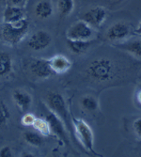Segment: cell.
I'll list each match as a JSON object with an SVG mask.
<instances>
[{
  "mask_svg": "<svg viewBox=\"0 0 141 157\" xmlns=\"http://www.w3.org/2000/svg\"><path fill=\"white\" fill-rule=\"evenodd\" d=\"M29 30V23L23 19L15 23H0V42L8 46H15L21 42Z\"/></svg>",
  "mask_w": 141,
  "mask_h": 157,
  "instance_id": "obj_1",
  "label": "cell"
},
{
  "mask_svg": "<svg viewBox=\"0 0 141 157\" xmlns=\"http://www.w3.org/2000/svg\"><path fill=\"white\" fill-rule=\"evenodd\" d=\"M116 68L109 59L100 58L92 60L86 69V75L89 78L97 82L109 81L114 77Z\"/></svg>",
  "mask_w": 141,
  "mask_h": 157,
  "instance_id": "obj_2",
  "label": "cell"
},
{
  "mask_svg": "<svg viewBox=\"0 0 141 157\" xmlns=\"http://www.w3.org/2000/svg\"><path fill=\"white\" fill-rule=\"evenodd\" d=\"M45 105L49 108V110L58 116L65 124L67 129L73 128L72 119L70 117L68 106L64 97L56 91H50L47 93L45 98ZM74 129V128H73Z\"/></svg>",
  "mask_w": 141,
  "mask_h": 157,
  "instance_id": "obj_3",
  "label": "cell"
},
{
  "mask_svg": "<svg viewBox=\"0 0 141 157\" xmlns=\"http://www.w3.org/2000/svg\"><path fill=\"white\" fill-rule=\"evenodd\" d=\"M74 134L83 148L89 152L94 153V134L91 127L82 119L72 118Z\"/></svg>",
  "mask_w": 141,
  "mask_h": 157,
  "instance_id": "obj_4",
  "label": "cell"
},
{
  "mask_svg": "<svg viewBox=\"0 0 141 157\" xmlns=\"http://www.w3.org/2000/svg\"><path fill=\"white\" fill-rule=\"evenodd\" d=\"M25 66L29 74L38 79H47L54 75L49 59L33 58L27 60Z\"/></svg>",
  "mask_w": 141,
  "mask_h": 157,
  "instance_id": "obj_5",
  "label": "cell"
},
{
  "mask_svg": "<svg viewBox=\"0 0 141 157\" xmlns=\"http://www.w3.org/2000/svg\"><path fill=\"white\" fill-rule=\"evenodd\" d=\"M95 29L84 20H78L70 25L66 32L68 40H92Z\"/></svg>",
  "mask_w": 141,
  "mask_h": 157,
  "instance_id": "obj_6",
  "label": "cell"
},
{
  "mask_svg": "<svg viewBox=\"0 0 141 157\" xmlns=\"http://www.w3.org/2000/svg\"><path fill=\"white\" fill-rule=\"evenodd\" d=\"M107 18V10L101 6L92 7L82 15V20L87 22L94 29L100 28Z\"/></svg>",
  "mask_w": 141,
  "mask_h": 157,
  "instance_id": "obj_7",
  "label": "cell"
},
{
  "mask_svg": "<svg viewBox=\"0 0 141 157\" xmlns=\"http://www.w3.org/2000/svg\"><path fill=\"white\" fill-rule=\"evenodd\" d=\"M106 39L112 42H121L131 35V26L125 22H116L106 30Z\"/></svg>",
  "mask_w": 141,
  "mask_h": 157,
  "instance_id": "obj_8",
  "label": "cell"
},
{
  "mask_svg": "<svg viewBox=\"0 0 141 157\" xmlns=\"http://www.w3.org/2000/svg\"><path fill=\"white\" fill-rule=\"evenodd\" d=\"M52 42V36L45 30L34 32L27 39V45L34 51H42L49 47Z\"/></svg>",
  "mask_w": 141,
  "mask_h": 157,
  "instance_id": "obj_9",
  "label": "cell"
},
{
  "mask_svg": "<svg viewBox=\"0 0 141 157\" xmlns=\"http://www.w3.org/2000/svg\"><path fill=\"white\" fill-rule=\"evenodd\" d=\"M45 119L47 120V121L50 124L52 134H54L56 137H59L60 140H62L65 144H69L67 132H66V126H65L64 122L51 111L49 114L46 115Z\"/></svg>",
  "mask_w": 141,
  "mask_h": 157,
  "instance_id": "obj_10",
  "label": "cell"
},
{
  "mask_svg": "<svg viewBox=\"0 0 141 157\" xmlns=\"http://www.w3.org/2000/svg\"><path fill=\"white\" fill-rule=\"evenodd\" d=\"M12 99L17 108L22 113H25L30 109L32 105V97L28 92L22 90H15L12 92Z\"/></svg>",
  "mask_w": 141,
  "mask_h": 157,
  "instance_id": "obj_11",
  "label": "cell"
},
{
  "mask_svg": "<svg viewBox=\"0 0 141 157\" xmlns=\"http://www.w3.org/2000/svg\"><path fill=\"white\" fill-rule=\"evenodd\" d=\"M49 61L54 74L56 75H62L67 73L73 66L72 61L63 55H55L49 59Z\"/></svg>",
  "mask_w": 141,
  "mask_h": 157,
  "instance_id": "obj_12",
  "label": "cell"
},
{
  "mask_svg": "<svg viewBox=\"0 0 141 157\" xmlns=\"http://www.w3.org/2000/svg\"><path fill=\"white\" fill-rule=\"evenodd\" d=\"M25 19V12L23 7L7 5L2 12V22L15 23Z\"/></svg>",
  "mask_w": 141,
  "mask_h": 157,
  "instance_id": "obj_13",
  "label": "cell"
},
{
  "mask_svg": "<svg viewBox=\"0 0 141 157\" xmlns=\"http://www.w3.org/2000/svg\"><path fill=\"white\" fill-rule=\"evenodd\" d=\"M115 46L125 52H128L135 59H141V38L121 42V44H115Z\"/></svg>",
  "mask_w": 141,
  "mask_h": 157,
  "instance_id": "obj_14",
  "label": "cell"
},
{
  "mask_svg": "<svg viewBox=\"0 0 141 157\" xmlns=\"http://www.w3.org/2000/svg\"><path fill=\"white\" fill-rule=\"evenodd\" d=\"M14 63L11 56L7 52H0V78H4L11 75Z\"/></svg>",
  "mask_w": 141,
  "mask_h": 157,
  "instance_id": "obj_15",
  "label": "cell"
},
{
  "mask_svg": "<svg viewBox=\"0 0 141 157\" xmlns=\"http://www.w3.org/2000/svg\"><path fill=\"white\" fill-rule=\"evenodd\" d=\"M34 13L40 19H48L54 14L53 4L48 0H41L36 4Z\"/></svg>",
  "mask_w": 141,
  "mask_h": 157,
  "instance_id": "obj_16",
  "label": "cell"
},
{
  "mask_svg": "<svg viewBox=\"0 0 141 157\" xmlns=\"http://www.w3.org/2000/svg\"><path fill=\"white\" fill-rule=\"evenodd\" d=\"M91 40H75L67 39V47L73 54L82 55L86 53L91 45Z\"/></svg>",
  "mask_w": 141,
  "mask_h": 157,
  "instance_id": "obj_17",
  "label": "cell"
},
{
  "mask_svg": "<svg viewBox=\"0 0 141 157\" xmlns=\"http://www.w3.org/2000/svg\"><path fill=\"white\" fill-rule=\"evenodd\" d=\"M79 103L82 109L88 113H95L99 110V102L92 95L87 94L82 96Z\"/></svg>",
  "mask_w": 141,
  "mask_h": 157,
  "instance_id": "obj_18",
  "label": "cell"
},
{
  "mask_svg": "<svg viewBox=\"0 0 141 157\" xmlns=\"http://www.w3.org/2000/svg\"><path fill=\"white\" fill-rule=\"evenodd\" d=\"M32 127L34 128L36 132L40 134L42 136H49L52 135L50 124L46 119H41L37 117Z\"/></svg>",
  "mask_w": 141,
  "mask_h": 157,
  "instance_id": "obj_19",
  "label": "cell"
},
{
  "mask_svg": "<svg viewBox=\"0 0 141 157\" xmlns=\"http://www.w3.org/2000/svg\"><path fill=\"white\" fill-rule=\"evenodd\" d=\"M74 0H59L58 5H56L58 11L62 17L69 16L74 11Z\"/></svg>",
  "mask_w": 141,
  "mask_h": 157,
  "instance_id": "obj_20",
  "label": "cell"
},
{
  "mask_svg": "<svg viewBox=\"0 0 141 157\" xmlns=\"http://www.w3.org/2000/svg\"><path fill=\"white\" fill-rule=\"evenodd\" d=\"M24 139L25 140L26 143H28L31 146L34 147H40L44 143V138L38 132H25L24 135Z\"/></svg>",
  "mask_w": 141,
  "mask_h": 157,
  "instance_id": "obj_21",
  "label": "cell"
},
{
  "mask_svg": "<svg viewBox=\"0 0 141 157\" xmlns=\"http://www.w3.org/2000/svg\"><path fill=\"white\" fill-rule=\"evenodd\" d=\"M10 120V111L3 100L0 99V127L9 123Z\"/></svg>",
  "mask_w": 141,
  "mask_h": 157,
  "instance_id": "obj_22",
  "label": "cell"
},
{
  "mask_svg": "<svg viewBox=\"0 0 141 157\" xmlns=\"http://www.w3.org/2000/svg\"><path fill=\"white\" fill-rule=\"evenodd\" d=\"M36 118L37 117L34 115V114L25 112V113H24V115L21 119V123H22V125H24L25 127H32Z\"/></svg>",
  "mask_w": 141,
  "mask_h": 157,
  "instance_id": "obj_23",
  "label": "cell"
},
{
  "mask_svg": "<svg viewBox=\"0 0 141 157\" xmlns=\"http://www.w3.org/2000/svg\"><path fill=\"white\" fill-rule=\"evenodd\" d=\"M133 129L135 135L141 139V117L137 118L133 123Z\"/></svg>",
  "mask_w": 141,
  "mask_h": 157,
  "instance_id": "obj_24",
  "label": "cell"
},
{
  "mask_svg": "<svg viewBox=\"0 0 141 157\" xmlns=\"http://www.w3.org/2000/svg\"><path fill=\"white\" fill-rule=\"evenodd\" d=\"M13 152L10 146H4L0 149V157H12Z\"/></svg>",
  "mask_w": 141,
  "mask_h": 157,
  "instance_id": "obj_25",
  "label": "cell"
},
{
  "mask_svg": "<svg viewBox=\"0 0 141 157\" xmlns=\"http://www.w3.org/2000/svg\"><path fill=\"white\" fill-rule=\"evenodd\" d=\"M7 1H8V5L23 7L25 5L26 0H7Z\"/></svg>",
  "mask_w": 141,
  "mask_h": 157,
  "instance_id": "obj_26",
  "label": "cell"
},
{
  "mask_svg": "<svg viewBox=\"0 0 141 157\" xmlns=\"http://www.w3.org/2000/svg\"><path fill=\"white\" fill-rule=\"evenodd\" d=\"M136 35H139V36H141V21L138 23V25H136V27H135V31H134Z\"/></svg>",
  "mask_w": 141,
  "mask_h": 157,
  "instance_id": "obj_27",
  "label": "cell"
},
{
  "mask_svg": "<svg viewBox=\"0 0 141 157\" xmlns=\"http://www.w3.org/2000/svg\"><path fill=\"white\" fill-rule=\"evenodd\" d=\"M21 156H23V157H34L35 155L31 152H23L21 154Z\"/></svg>",
  "mask_w": 141,
  "mask_h": 157,
  "instance_id": "obj_28",
  "label": "cell"
},
{
  "mask_svg": "<svg viewBox=\"0 0 141 157\" xmlns=\"http://www.w3.org/2000/svg\"><path fill=\"white\" fill-rule=\"evenodd\" d=\"M136 100H137V102L141 105V90H138L136 93Z\"/></svg>",
  "mask_w": 141,
  "mask_h": 157,
  "instance_id": "obj_29",
  "label": "cell"
},
{
  "mask_svg": "<svg viewBox=\"0 0 141 157\" xmlns=\"http://www.w3.org/2000/svg\"><path fill=\"white\" fill-rule=\"evenodd\" d=\"M1 20H2V14L0 13V23H1Z\"/></svg>",
  "mask_w": 141,
  "mask_h": 157,
  "instance_id": "obj_30",
  "label": "cell"
},
{
  "mask_svg": "<svg viewBox=\"0 0 141 157\" xmlns=\"http://www.w3.org/2000/svg\"><path fill=\"white\" fill-rule=\"evenodd\" d=\"M2 1H4V0H0V2H2Z\"/></svg>",
  "mask_w": 141,
  "mask_h": 157,
  "instance_id": "obj_31",
  "label": "cell"
}]
</instances>
